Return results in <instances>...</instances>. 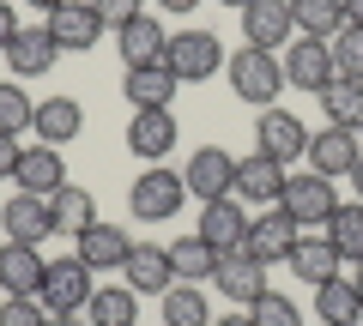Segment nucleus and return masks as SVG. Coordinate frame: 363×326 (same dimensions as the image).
Instances as JSON below:
<instances>
[{
	"mask_svg": "<svg viewBox=\"0 0 363 326\" xmlns=\"http://www.w3.org/2000/svg\"><path fill=\"white\" fill-rule=\"evenodd\" d=\"M224 73H230V91L242 97V103H255V109H272L279 91H285V61L267 54V49H236L230 61H224Z\"/></svg>",
	"mask_w": 363,
	"mask_h": 326,
	"instance_id": "1",
	"label": "nucleus"
},
{
	"mask_svg": "<svg viewBox=\"0 0 363 326\" xmlns=\"http://www.w3.org/2000/svg\"><path fill=\"white\" fill-rule=\"evenodd\" d=\"M224 61H230V54H224V42L212 37V30H176V37L164 42V66L182 78V85H200V78H212Z\"/></svg>",
	"mask_w": 363,
	"mask_h": 326,
	"instance_id": "2",
	"label": "nucleus"
},
{
	"mask_svg": "<svg viewBox=\"0 0 363 326\" xmlns=\"http://www.w3.org/2000/svg\"><path fill=\"white\" fill-rule=\"evenodd\" d=\"M182 199H188V182H182L176 170H164V163H152V170H140V175H133L128 206H133V218L164 223V218H176V211H182Z\"/></svg>",
	"mask_w": 363,
	"mask_h": 326,
	"instance_id": "3",
	"label": "nucleus"
},
{
	"mask_svg": "<svg viewBox=\"0 0 363 326\" xmlns=\"http://www.w3.org/2000/svg\"><path fill=\"white\" fill-rule=\"evenodd\" d=\"M279 206H285L291 218L303 223V230H327V218L339 211V187L327 182V175L303 170V175H285V194H279Z\"/></svg>",
	"mask_w": 363,
	"mask_h": 326,
	"instance_id": "4",
	"label": "nucleus"
},
{
	"mask_svg": "<svg viewBox=\"0 0 363 326\" xmlns=\"http://www.w3.org/2000/svg\"><path fill=\"white\" fill-rule=\"evenodd\" d=\"M297 235H303V223L291 218L285 206H267V211H255V218H248L242 254H255L260 266H279V260H291V248H297Z\"/></svg>",
	"mask_w": 363,
	"mask_h": 326,
	"instance_id": "5",
	"label": "nucleus"
},
{
	"mask_svg": "<svg viewBox=\"0 0 363 326\" xmlns=\"http://www.w3.org/2000/svg\"><path fill=\"white\" fill-rule=\"evenodd\" d=\"M91 266L79 260V254H67V260H49V272H43V308L49 314H85V302H91Z\"/></svg>",
	"mask_w": 363,
	"mask_h": 326,
	"instance_id": "6",
	"label": "nucleus"
},
{
	"mask_svg": "<svg viewBox=\"0 0 363 326\" xmlns=\"http://www.w3.org/2000/svg\"><path fill=\"white\" fill-rule=\"evenodd\" d=\"M279 61H285V85L315 91V97H321L327 85L339 78V66H333V42H321V37H291V49L279 54Z\"/></svg>",
	"mask_w": 363,
	"mask_h": 326,
	"instance_id": "7",
	"label": "nucleus"
},
{
	"mask_svg": "<svg viewBox=\"0 0 363 326\" xmlns=\"http://www.w3.org/2000/svg\"><path fill=\"white\" fill-rule=\"evenodd\" d=\"M182 182H188V194H194L200 206H212V199H230V187H236V157L224 151V145H200V151L188 157Z\"/></svg>",
	"mask_w": 363,
	"mask_h": 326,
	"instance_id": "8",
	"label": "nucleus"
},
{
	"mask_svg": "<svg viewBox=\"0 0 363 326\" xmlns=\"http://www.w3.org/2000/svg\"><path fill=\"white\" fill-rule=\"evenodd\" d=\"M104 18H97V6L91 0H67V6H55L49 13V37L61 54H91L97 42H104Z\"/></svg>",
	"mask_w": 363,
	"mask_h": 326,
	"instance_id": "9",
	"label": "nucleus"
},
{
	"mask_svg": "<svg viewBox=\"0 0 363 326\" xmlns=\"http://www.w3.org/2000/svg\"><path fill=\"white\" fill-rule=\"evenodd\" d=\"M255 151H267V157H279V163H297L303 151H309V127H303L291 109H260L255 115Z\"/></svg>",
	"mask_w": 363,
	"mask_h": 326,
	"instance_id": "10",
	"label": "nucleus"
},
{
	"mask_svg": "<svg viewBox=\"0 0 363 326\" xmlns=\"http://www.w3.org/2000/svg\"><path fill=\"white\" fill-rule=\"evenodd\" d=\"M242 37L248 49H291V37H297V25H291V0H248L242 6Z\"/></svg>",
	"mask_w": 363,
	"mask_h": 326,
	"instance_id": "11",
	"label": "nucleus"
},
{
	"mask_svg": "<svg viewBox=\"0 0 363 326\" xmlns=\"http://www.w3.org/2000/svg\"><path fill=\"white\" fill-rule=\"evenodd\" d=\"M0 223H6V242H30V248H43L49 235H61L55 206L37 199V194H13L6 206H0Z\"/></svg>",
	"mask_w": 363,
	"mask_h": 326,
	"instance_id": "12",
	"label": "nucleus"
},
{
	"mask_svg": "<svg viewBox=\"0 0 363 326\" xmlns=\"http://www.w3.org/2000/svg\"><path fill=\"white\" fill-rule=\"evenodd\" d=\"M18 194H37V199H55L67 187V163H61V145H25L18 151V170H13Z\"/></svg>",
	"mask_w": 363,
	"mask_h": 326,
	"instance_id": "13",
	"label": "nucleus"
},
{
	"mask_svg": "<svg viewBox=\"0 0 363 326\" xmlns=\"http://www.w3.org/2000/svg\"><path fill=\"white\" fill-rule=\"evenodd\" d=\"M242 206H279V194H285V163L279 157H267V151H255V157H236V187H230Z\"/></svg>",
	"mask_w": 363,
	"mask_h": 326,
	"instance_id": "14",
	"label": "nucleus"
},
{
	"mask_svg": "<svg viewBox=\"0 0 363 326\" xmlns=\"http://www.w3.org/2000/svg\"><path fill=\"white\" fill-rule=\"evenodd\" d=\"M309 170L315 175H327V182H339V175H351L357 170V157H363V145H357V133L351 127H333V121H327L321 133H309Z\"/></svg>",
	"mask_w": 363,
	"mask_h": 326,
	"instance_id": "15",
	"label": "nucleus"
},
{
	"mask_svg": "<svg viewBox=\"0 0 363 326\" xmlns=\"http://www.w3.org/2000/svg\"><path fill=\"white\" fill-rule=\"evenodd\" d=\"M128 151L140 157V163H164V157L176 151V115H169V109H133Z\"/></svg>",
	"mask_w": 363,
	"mask_h": 326,
	"instance_id": "16",
	"label": "nucleus"
},
{
	"mask_svg": "<svg viewBox=\"0 0 363 326\" xmlns=\"http://www.w3.org/2000/svg\"><path fill=\"white\" fill-rule=\"evenodd\" d=\"M0 61L13 66L18 78H43V73H55V61H61V49H55L49 25H18V37L6 42V54H0Z\"/></svg>",
	"mask_w": 363,
	"mask_h": 326,
	"instance_id": "17",
	"label": "nucleus"
},
{
	"mask_svg": "<svg viewBox=\"0 0 363 326\" xmlns=\"http://www.w3.org/2000/svg\"><path fill=\"white\" fill-rule=\"evenodd\" d=\"M73 254L91 266V272H109V266H121V260L133 254V235L121 230V223H104V218H97L85 235H73Z\"/></svg>",
	"mask_w": 363,
	"mask_h": 326,
	"instance_id": "18",
	"label": "nucleus"
},
{
	"mask_svg": "<svg viewBox=\"0 0 363 326\" xmlns=\"http://www.w3.org/2000/svg\"><path fill=\"white\" fill-rule=\"evenodd\" d=\"M121 278H128V290H140V296H164V290L176 284V272H169V248H157V242H133V254L121 260Z\"/></svg>",
	"mask_w": 363,
	"mask_h": 326,
	"instance_id": "19",
	"label": "nucleus"
},
{
	"mask_svg": "<svg viewBox=\"0 0 363 326\" xmlns=\"http://www.w3.org/2000/svg\"><path fill=\"white\" fill-rule=\"evenodd\" d=\"M43 272H49L43 248H30V242H6V248H0V290H6V296H37Z\"/></svg>",
	"mask_w": 363,
	"mask_h": 326,
	"instance_id": "20",
	"label": "nucleus"
},
{
	"mask_svg": "<svg viewBox=\"0 0 363 326\" xmlns=\"http://www.w3.org/2000/svg\"><path fill=\"white\" fill-rule=\"evenodd\" d=\"M194 235H206L218 254H236L242 248V235H248V211H242V199H212V206H200V230Z\"/></svg>",
	"mask_w": 363,
	"mask_h": 326,
	"instance_id": "21",
	"label": "nucleus"
},
{
	"mask_svg": "<svg viewBox=\"0 0 363 326\" xmlns=\"http://www.w3.org/2000/svg\"><path fill=\"white\" fill-rule=\"evenodd\" d=\"M212 278H218V296H230L236 308H248V302L267 290V266H260L255 254H242V248L218 254V272H212Z\"/></svg>",
	"mask_w": 363,
	"mask_h": 326,
	"instance_id": "22",
	"label": "nucleus"
},
{
	"mask_svg": "<svg viewBox=\"0 0 363 326\" xmlns=\"http://www.w3.org/2000/svg\"><path fill=\"white\" fill-rule=\"evenodd\" d=\"M121 91H128L133 109H169V103H176V91H182V78L169 73L164 61H152V66H128Z\"/></svg>",
	"mask_w": 363,
	"mask_h": 326,
	"instance_id": "23",
	"label": "nucleus"
},
{
	"mask_svg": "<svg viewBox=\"0 0 363 326\" xmlns=\"http://www.w3.org/2000/svg\"><path fill=\"white\" fill-rule=\"evenodd\" d=\"M285 266L303 278V284H327V278L339 272V248H333V235H327V230H303Z\"/></svg>",
	"mask_w": 363,
	"mask_h": 326,
	"instance_id": "24",
	"label": "nucleus"
},
{
	"mask_svg": "<svg viewBox=\"0 0 363 326\" xmlns=\"http://www.w3.org/2000/svg\"><path fill=\"white\" fill-rule=\"evenodd\" d=\"M30 127H37L43 145H67V139H79V127H85V109H79V97H43L37 115H30Z\"/></svg>",
	"mask_w": 363,
	"mask_h": 326,
	"instance_id": "25",
	"label": "nucleus"
},
{
	"mask_svg": "<svg viewBox=\"0 0 363 326\" xmlns=\"http://www.w3.org/2000/svg\"><path fill=\"white\" fill-rule=\"evenodd\" d=\"M315 314H321V326H357L363 320V296H357V278H327V284H315Z\"/></svg>",
	"mask_w": 363,
	"mask_h": 326,
	"instance_id": "26",
	"label": "nucleus"
},
{
	"mask_svg": "<svg viewBox=\"0 0 363 326\" xmlns=\"http://www.w3.org/2000/svg\"><path fill=\"white\" fill-rule=\"evenodd\" d=\"M116 37H121V61H128V66H152V61H164L169 30L157 25L152 13H140V18H128V25H121Z\"/></svg>",
	"mask_w": 363,
	"mask_h": 326,
	"instance_id": "27",
	"label": "nucleus"
},
{
	"mask_svg": "<svg viewBox=\"0 0 363 326\" xmlns=\"http://www.w3.org/2000/svg\"><path fill=\"white\" fill-rule=\"evenodd\" d=\"M85 320L91 326H133V320H140V290L97 284V290H91V302H85Z\"/></svg>",
	"mask_w": 363,
	"mask_h": 326,
	"instance_id": "28",
	"label": "nucleus"
},
{
	"mask_svg": "<svg viewBox=\"0 0 363 326\" xmlns=\"http://www.w3.org/2000/svg\"><path fill=\"white\" fill-rule=\"evenodd\" d=\"M169 272L182 284H206L218 272V248H212L206 235H182V242H169Z\"/></svg>",
	"mask_w": 363,
	"mask_h": 326,
	"instance_id": "29",
	"label": "nucleus"
},
{
	"mask_svg": "<svg viewBox=\"0 0 363 326\" xmlns=\"http://www.w3.org/2000/svg\"><path fill=\"white\" fill-rule=\"evenodd\" d=\"M291 25H297V37L333 42L345 30V0H291Z\"/></svg>",
	"mask_w": 363,
	"mask_h": 326,
	"instance_id": "30",
	"label": "nucleus"
},
{
	"mask_svg": "<svg viewBox=\"0 0 363 326\" xmlns=\"http://www.w3.org/2000/svg\"><path fill=\"white\" fill-rule=\"evenodd\" d=\"M327 235H333L339 260L363 266V199H339V211L327 218Z\"/></svg>",
	"mask_w": 363,
	"mask_h": 326,
	"instance_id": "31",
	"label": "nucleus"
},
{
	"mask_svg": "<svg viewBox=\"0 0 363 326\" xmlns=\"http://www.w3.org/2000/svg\"><path fill=\"white\" fill-rule=\"evenodd\" d=\"M321 109H327L333 127H351V133H357V127H363V78H333V85L321 91Z\"/></svg>",
	"mask_w": 363,
	"mask_h": 326,
	"instance_id": "32",
	"label": "nucleus"
},
{
	"mask_svg": "<svg viewBox=\"0 0 363 326\" xmlns=\"http://www.w3.org/2000/svg\"><path fill=\"white\" fill-rule=\"evenodd\" d=\"M55 206V223H61V235H85L91 223H97V199H91V187H73L67 182L61 194L49 199Z\"/></svg>",
	"mask_w": 363,
	"mask_h": 326,
	"instance_id": "33",
	"label": "nucleus"
},
{
	"mask_svg": "<svg viewBox=\"0 0 363 326\" xmlns=\"http://www.w3.org/2000/svg\"><path fill=\"white\" fill-rule=\"evenodd\" d=\"M164 326H212V308L200 296V284H169L164 290Z\"/></svg>",
	"mask_w": 363,
	"mask_h": 326,
	"instance_id": "34",
	"label": "nucleus"
},
{
	"mask_svg": "<svg viewBox=\"0 0 363 326\" xmlns=\"http://www.w3.org/2000/svg\"><path fill=\"white\" fill-rule=\"evenodd\" d=\"M248 320L255 326H303V308L291 296H279V290H260V296L248 302Z\"/></svg>",
	"mask_w": 363,
	"mask_h": 326,
	"instance_id": "35",
	"label": "nucleus"
},
{
	"mask_svg": "<svg viewBox=\"0 0 363 326\" xmlns=\"http://www.w3.org/2000/svg\"><path fill=\"white\" fill-rule=\"evenodd\" d=\"M30 115H37V103L25 97V85H13V78H0V133H25Z\"/></svg>",
	"mask_w": 363,
	"mask_h": 326,
	"instance_id": "36",
	"label": "nucleus"
},
{
	"mask_svg": "<svg viewBox=\"0 0 363 326\" xmlns=\"http://www.w3.org/2000/svg\"><path fill=\"white\" fill-rule=\"evenodd\" d=\"M333 66L339 78H363V25H345L333 37Z\"/></svg>",
	"mask_w": 363,
	"mask_h": 326,
	"instance_id": "37",
	"label": "nucleus"
},
{
	"mask_svg": "<svg viewBox=\"0 0 363 326\" xmlns=\"http://www.w3.org/2000/svg\"><path fill=\"white\" fill-rule=\"evenodd\" d=\"M55 314L43 308V296H6L0 302V326H49Z\"/></svg>",
	"mask_w": 363,
	"mask_h": 326,
	"instance_id": "38",
	"label": "nucleus"
},
{
	"mask_svg": "<svg viewBox=\"0 0 363 326\" xmlns=\"http://www.w3.org/2000/svg\"><path fill=\"white\" fill-rule=\"evenodd\" d=\"M91 6H97V18H104L109 30H121L128 18H140V13H145V0H91Z\"/></svg>",
	"mask_w": 363,
	"mask_h": 326,
	"instance_id": "39",
	"label": "nucleus"
},
{
	"mask_svg": "<svg viewBox=\"0 0 363 326\" xmlns=\"http://www.w3.org/2000/svg\"><path fill=\"white\" fill-rule=\"evenodd\" d=\"M18 25H25V18H18L13 6H6V0H0V54H6V42L18 37Z\"/></svg>",
	"mask_w": 363,
	"mask_h": 326,
	"instance_id": "40",
	"label": "nucleus"
},
{
	"mask_svg": "<svg viewBox=\"0 0 363 326\" xmlns=\"http://www.w3.org/2000/svg\"><path fill=\"white\" fill-rule=\"evenodd\" d=\"M18 170V133H0V175Z\"/></svg>",
	"mask_w": 363,
	"mask_h": 326,
	"instance_id": "41",
	"label": "nucleus"
},
{
	"mask_svg": "<svg viewBox=\"0 0 363 326\" xmlns=\"http://www.w3.org/2000/svg\"><path fill=\"white\" fill-rule=\"evenodd\" d=\"M152 6H157V13H169V18H188L200 0H152Z\"/></svg>",
	"mask_w": 363,
	"mask_h": 326,
	"instance_id": "42",
	"label": "nucleus"
},
{
	"mask_svg": "<svg viewBox=\"0 0 363 326\" xmlns=\"http://www.w3.org/2000/svg\"><path fill=\"white\" fill-rule=\"evenodd\" d=\"M345 25H363V0H345Z\"/></svg>",
	"mask_w": 363,
	"mask_h": 326,
	"instance_id": "43",
	"label": "nucleus"
},
{
	"mask_svg": "<svg viewBox=\"0 0 363 326\" xmlns=\"http://www.w3.org/2000/svg\"><path fill=\"white\" fill-rule=\"evenodd\" d=\"M49 326H91V320H85V314H55Z\"/></svg>",
	"mask_w": 363,
	"mask_h": 326,
	"instance_id": "44",
	"label": "nucleus"
},
{
	"mask_svg": "<svg viewBox=\"0 0 363 326\" xmlns=\"http://www.w3.org/2000/svg\"><path fill=\"white\" fill-rule=\"evenodd\" d=\"M212 326H255V320H248V314H218Z\"/></svg>",
	"mask_w": 363,
	"mask_h": 326,
	"instance_id": "45",
	"label": "nucleus"
},
{
	"mask_svg": "<svg viewBox=\"0 0 363 326\" xmlns=\"http://www.w3.org/2000/svg\"><path fill=\"white\" fill-rule=\"evenodd\" d=\"M351 194L363 199V157H357V170H351Z\"/></svg>",
	"mask_w": 363,
	"mask_h": 326,
	"instance_id": "46",
	"label": "nucleus"
},
{
	"mask_svg": "<svg viewBox=\"0 0 363 326\" xmlns=\"http://www.w3.org/2000/svg\"><path fill=\"white\" fill-rule=\"evenodd\" d=\"M30 6H43V13H55V6H67V0H30Z\"/></svg>",
	"mask_w": 363,
	"mask_h": 326,
	"instance_id": "47",
	"label": "nucleus"
},
{
	"mask_svg": "<svg viewBox=\"0 0 363 326\" xmlns=\"http://www.w3.org/2000/svg\"><path fill=\"white\" fill-rule=\"evenodd\" d=\"M218 6H236V13H242V6H248V0H218Z\"/></svg>",
	"mask_w": 363,
	"mask_h": 326,
	"instance_id": "48",
	"label": "nucleus"
},
{
	"mask_svg": "<svg viewBox=\"0 0 363 326\" xmlns=\"http://www.w3.org/2000/svg\"><path fill=\"white\" fill-rule=\"evenodd\" d=\"M357 296H363V266H357Z\"/></svg>",
	"mask_w": 363,
	"mask_h": 326,
	"instance_id": "49",
	"label": "nucleus"
}]
</instances>
